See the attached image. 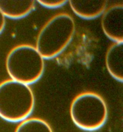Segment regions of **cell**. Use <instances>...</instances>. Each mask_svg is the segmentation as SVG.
Listing matches in <instances>:
<instances>
[{
	"label": "cell",
	"mask_w": 123,
	"mask_h": 132,
	"mask_svg": "<svg viewBox=\"0 0 123 132\" xmlns=\"http://www.w3.org/2000/svg\"><path fill=\"white\" fill-rule=\"evenodd\" d=\"M35 3L33 0H0V10L5 17L19 19L32 11Z\"/></svg>",
	"instance_id": "ba28073f"
},
{
	"label": "cell",
	"mask_w": 123,
	"mask_h": 132,
	"mask_svg": "<svg viewBox=\"0 0 123 132\" xmlns=\"http://www.w3.org/2000/svg\"><path fill=\"white\" fill-rule=\"evenodd\" d=\"M35 99L29 85L12 79L0 83V117L10 122L21 121L33 111Z\"/></svg>",
	"instance_id": "7a4b0ae2"
},
{
	"label": "cell",
	"mask_w": 123,
	"mask_h": 132,
	"mask_svg": "<svg viewBox=\"0 0 123 132\" xmlns=\"http://www.w3.org/2000/svg\"><path fill=\"white\" fill-rule=\"evenodd\" d=\"M15 132H54L51 126L42 119L27 118L21 121Z\"/></svg>",
	"instance_id": "9c48e42d"
},
{
	"label": "cell",
	"mask_w": 123,
	"mask_h": 132,
	"mask_svg": "<svg viewBox=\"0 0 123 132\" xmlns=\"http://www.w3.org/2000/svg\"><path fill=\"white\" fill-rule=\"evenodd\" d=\"M101 26L105 35L115 42H123V5L115 4L102 14Z\"/></svg>",
	"instance_id": "5b68a950"
},
{
	"label": "cell",
	"mask_w": 123,
	"mask_h": 132,
	"mask_svg": "<svg viewBox=\"0 0 123 132\" xmlns=\"http://www.w3.org/2000/svg\"><path fill=\"white\" fill-rule=\"evenodd\" d=\"M5 25V19L3 13L0 10V34L4 30Z\"/></svg>",
	"instance_id": "8fae6325"
},
{
	"label": "cell",
	"mask_w": 123,
	"mask_h": 132,
	"mask_svg": "<svg viewBox=\"0 0 123 132\" xmlns=\"http://www.w3.org/2000/svg\"><path fill=\"white\" fill-rule=\"evenodd\" d=\"M108 72L114 78L123 81V42H115L108 48L105 55Z\"/></svg>",
	"instance_id": "52a82bcc"
},
{
	"label": "cell",
	"mask_w": 123,
	"mask_h": 132,
	"mask_svg": "<svg viewBox=\"0 0 123 132\" xmlns=\"http://www.w3.org/2000/svg\"><path fill=\"white\" fill-rule=\"evenodd\" d=\"M38 3L48 8H56L64 5L67 2L66 0H38Z\"/></svg>",
	"instance_id": "30bf717a"
},
{
	"label": "cell",
	"mask_w": 123,
	"mask_h": 132,
	"mask_svg": "<svg viewBox=\"0 0 123 132\" xmlns=\"http://www.w3.org/2000/svg\"><path fill=\"white\" fill-rule=\"evenodd\" d=\"M75 31L76 24L72 16L66 13H58L40 29L35 47L44 59L54 58L68 46Z\"/></svg>",
	"instance_id": "6da1fadb"
},
{
	"label": "cell",
	"mask_w": 123,
	"mask_h": 132,
	"mask_svg": "<svg viewBox=\"0 0 123 132\" xmlns=\"http://www.w3.org/2000/svg\"><path fill=\"white\" fill-rule=\"evenodd\" d=\"M5 65L11 79L27 85L39 80L45 68L44 58L36 47L26 44L16 46L9 52Z\"/></svg>",
	"instance_id": "3957f363"
},
{
	"label": "cell",
	"mask_w": 123,
	"mask_h": 132,
	"mask_svg": "<svg viewBox=\"0 0 123 132\" xmlns=\"http://www.w3.org/2000/svg\"><path fill=\"white\" fill-rule=\"evenodd\" d=\"M69 113L74 123L81 129L94 131L102 127L108 117L107 104L98 93L86 91L74 98Z\"/></svg>",
	"instance_id": "277c9868"
},
{
	"label": "cell",
	"mask_w": 123,
	"mask_h": 132,
	"mask_svg": "<svg viewBox=\"0 0 123 132\" xmlns=\"http://www.w3.org/2000/svg\"><path fill=\"white\" fill-rule=\"evenodd\" d=\"M74 13L82 19L92 20L102 14L107 7L106 0H70Z\"/></svg>",
	"instance_id": "8992f818"
}]
</instances>
